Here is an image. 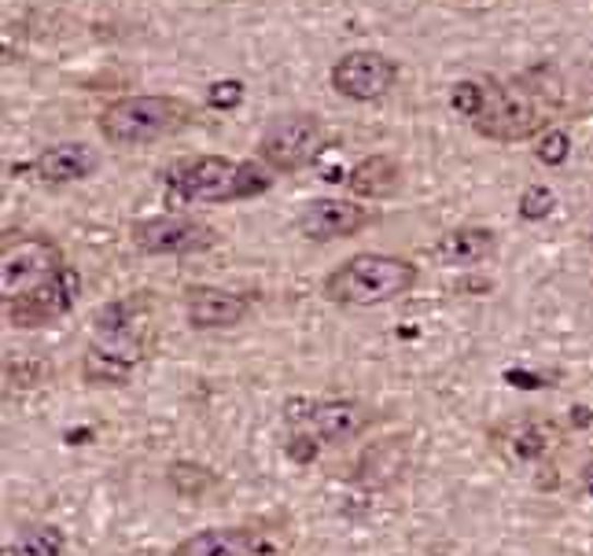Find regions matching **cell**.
Returning <instances> with one entry per match:
<instances>
[{"mask_svg": "<svg viewBox=\"0 0 593 556\" xmlns=\"http://www.w3.org/2000/svg\"><path fill=\"white\" fill-rule=\"evenodd\" d=\"M152 295L133 292L96 314L93 340L82 354V380L88 387H126L141 372L152 351Z\"/></svg>", "mask_w": 593, "mask_h": 556, "instance_id": "1", "label": "cell"}, {"mask_svg": "<svg viewBox=\"0 0 593 556\" xmlns=\"http://www.w3.org/2000/svg\"><path fill=\"white\" fill-rule=\"evenodd\" d=\"M450 107L479 137L498 144L531 141L549 129V104L538 88L523 82H501V78H464L450 88Z\"/></svg>", "mask_w": 593, "mask_h": 556, "instance_id": "2", "label": "cell"}, {"mask_svg": "<svg viewBox=\"0 0 593 556\" xmlns=\"http://www.w3.org/2000/svg\"><path fill=\"white\" fill-rule=\"evenodd\" d=\"M420 281V270L410 258L399 255H380V251H365L347 258L343 265L324 276V299L335 306H383L402 299L405 292H413Z\"/></svg>", "mask_w": 593, "mask_h": 556, "instance_id": "3", "label": "cell"}, {"mask_svg": "<svg viewBox=\"0 0 593 556\" xmlns=\"http://www.w3.org/2000/svg\"><path fill=\"white\" fill-rule=\"evenodd\" d=\"M273 185V170L259 163H236L222 155H200L189 163H177L166 188L181 203H236L262 196Z\"/></svg>", "mask_w": 593, "mask_h": 556, "instance_id": "4", "label": "cell"}, {"mask_svg": "<svg viewBox=\"0 0 593 556\" xmlns=\"http://www.w3.org/2000/svg\"><path fill=\"white\" fill-rule=\"evenodd\" d=\"M96 126H100V137L107 144L141 147L189 129L192 104L177 100V96H122V100L104 107Z\"/></svg>", "mask_w": 593, "mask_h": 556, "instance_id": "5", "label": "cell"}, {"mask_svg": "<svg viewBox=\"0 0 593 556\" xmlns=\"http://www.w3.org/2000/svg\"><path fill=\"white\" fill-rule=\"evenodd\" d=\"M284 424L318 446H343L369 428V410L354 399H288Z\"/></svg>", "mask_w": 593, "mask_h": 556, "instance_id": "6", "label": "cell"}, {"mask_svg": "<svg viewBox=\"0 0 593 556\" xmlns=\"http://www.w3.org/2000/svg\"><path fill=\"white\" fill-rule=\"evenodd\" d=\"M324 144V122L313 111H288L276 115L259 137V158L262 166H270L273 174H295L306 163H313V155Z\"/></svg>", "mask_w": 593, "mask_h": 556, "instance_id": "7", "label": "cell"}, {"mask_svg": "<svg viewBox=\"0 0 593 556\" xmlns=\"http://www.w3.org/2000/svg\"><path fill=\"white\" fill-rule=\"evenodd\" d=\"M63 247L48 236L29 233H8L0 244V295L15 299L26 287L48 281L52 273L63 270Z\"/></svg>", "mask_w": 593, "mask_h": 556, "instance_id": "8", "label": "cell"}, {"mask_svg": "<svg viewBox=\"0 0 593 556\" xmlns=\"http://www.w3.org/2000/svg\"><path fill=\"white\" fill-rule=\"evenodd\" d=\"M78 292H82V276H78L74 265H63L48 281L26 287L15 299H4V321L12 329H45V324H56L59 317L74 310Z\"/></svg>", "mask_w": 593, "mask_h": 556, "instance_id": "9", "label": "cell"}, {"mask_svg": "<svg viewBox=\"0 0 593 556\" xmlns=\"http://www.w3.org/2000/svg\"><path fill=\"white\" fill-rule=\"evenodd\" d=\"M130 240L141 255H200L217 244V228L200 222V217L159 214L137 222Z\"/></svg>", "mask_w": 593, "mask_h": 556, "instance_id": "10", "label": "cell"}, {"mask_svg": "<svg viewBox=\"0 0 593 556\" xmlns=\"http://www.w3.org/2000/svg\"><path fill=\"white\" fill-rule=\"evenodd\" d=\"M332 88L347 100H380L388 96L394 82H399V63L391 56L377 52V48H358V52H347L335 59L332 74H329Z\"/></svg>", "mask_w": 593, "mask_h": 556, "instance_id": "11", "label": "cell"}, {"mask_svg": "<svg viewBox=\"0 0 593 556\" xmlns=\"http://www.w3.org/2000/svg\"><path fill=\"white\" fill-rule=\"evenodd\" d=\"M369 222L372 214L354 200H310L299 214V233L313 244H329L361 233Z\"/></svg>", "mask_w": 593, "mask_h": 556, "instance_id": "12", "label": "cell"}, {"mask_svg": "<svg viewBox=\"0 0 593 556\" xmlns=\"http://www.w3.org/2000/svg\"><path fill=\"white\" fill-rule=\"evenodd\" d=\"M251 303L240 292H229V287H206L195 284L185 292V317L195 332H214V329H233L240 324Z\"/></svg>", "mask_w": 593, "mask_h": 556, "instance_id": "13", "label": "cell"}, {"mask_svg": "<svg viewBox=\"0 0 593 556\" xmlns=\"http://www.w3.org/2000/svg\"><path fill=\"white\" fill-rule=\"evenodd\" d=\"M96 170H100V155H96V147H88L82 141L52 144L34 158V174L48 185L85 181V177H93Z\"/></svg>", "mask_w": 593, "mask_h": 556, "instance_id": "14", "label": "cell"}, {"mask_svg": "<svg viewBox=\"0 0 593 556\" xmlns=\"http://www.w3.org/2000/svg\"><path fill=\"white\" fill-rule=\"evenodd\" d=\"M259 549L262 539L251 528H206L177 542L170 556H254Z\"/></svg>", "mask_w": 593, "mask_h": 556, "instance_id": "15", "label": "cell"}, {"mask_svg": "<svg viewBox=\"0 0 593 556\" xmlns=\"http://www.w3.org/2000/svg\"><path fill=\"white\" fill-rule=\"evenodd\" d=\"M494 247H498V236H494V228L487 225H458L450 228V233L439 236V244H435V262L439 265H479L483 258L494 255Z\"/></svg>", "mask_w": 593, "mask_h": 556, "instance_id": "16", "label": "cell"}, {"mask_svg": "<svg viewBox=\"0 0 593 556\" xmlns=\"http://www.w3.org/2000/svg\"><path fill=\"white\" fill-rule=\"evenodd\" d=\"M402 185V166L391 155H369L361 163H354V170L347 174V188L358 200H388L399 192Z\"/></svg>", "mask_w": 593, "mask_h": 556, "instance_id": "17", "label": "cell"}, {"mask_svg": "<svg viewBox=\"0 0 593 556\" xmlns=\"http://www.w3.org/2000/svg\"><path fill=\"white\" fill-rule=\"evenodd\" d=\"M63 531L52 528V523H37V528H23L19 539L12 542V556H63Z\"/></svg>", "mask_w": 593, "mask_h": 556, "instance_id": "18", "label": "cell"}, {"mask_svg": "<svg viewBox=\"0 0 593 556\" xmlns=\"http://www.w3.org/2000/svg\"><path fill=\"white\" fill-rule=\"evenodd\" d=\"M553 206H557V196H553V188H546V185L523 188V196H520V217H527V222H542V217L553 214Z\"/></svg>", "mask_w": 593, "mask_h": 556, "instance_id": "19", "label": "cell"}, {"mask_svg": "<svg viewBox=\"0 0 593 556\" xmlns=\"http://www.w3.org/2000/svg\"><path fill=\"white\" fill-rule=\"evenodd\" d=\"M535 155H538L546 166H565L568 155H571V137L565 133V129H546V133L538 137Z\"/></svg>", "mask_w": 593, "mask_h": 556, "instance_id": "20", "label": "cell"}, {"mask_svg": "<svg viewBox=\"0 0 593 556\" xmlns=\"http://www.w3.org/2000/svg\"><path fill=\"white\" fill-rule=\"evenodd\" d=\"M240 100H244V82H236V78L214 82L211 93H206V104L217 107V111H233V107H240Z\"/></svg>", "mask_w": 593, "mask_h": 556, "instance_id": "21", "label": "cell"}, {"mask_svg": "<svg viewBox=\"0 0 593 556\" xmlns=\"http://www.w3.org/2000/svg\"><path fill=\"white\" fill-rule=\"evenodd\" d=\"M546 428H531L527 435H520L517 439V453L520 457H538V453H546Z\"/></svg>", "mask_w": 593, "mask_h": 556, "instance_id": "22", "label": "cell"}, {"mask_svg": "<svg viewBox=\"0 0 593 556\" xmlns=\"http://www.w3.org/2000/svg\"><path fill=\"white\" fill-rule=\"evenodd\" d=\"M586 490L593 494V469H586Z\"/></svg>", "mask_w": 593, "mask_h": 556, "instance_id": "23", "label": "cell"}, {"mask_svg": "<svg viewBox=\"0 0 593 556\" xmlns=\"http://www.w3.org/2000/svg\"><path fill=\"white\" fill-rule=\"evenodd\" d=\"M590 247H593V228H590Z\"/></svg>", "mask_w": 593, "mask_h": 556, "instance_id": "24", "label": "cell"}]
</instances>
